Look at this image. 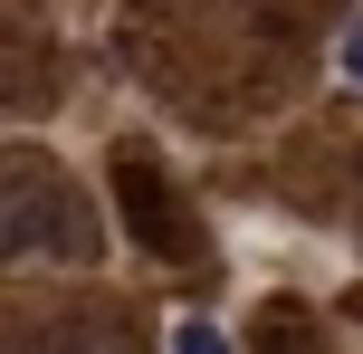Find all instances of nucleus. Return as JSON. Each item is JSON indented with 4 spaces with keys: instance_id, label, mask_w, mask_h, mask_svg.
<instances>
[{
    "instance_id": "1",
    "label": "nucleus",
    "mask_w": 363,
    "mask_h": 354,
    "mask_svg": "<svg viewBox=\"0 0 363 354\" xmlns=\"http://www.w3.org/2000/svg\"><path fill=\"white\" fill-rule=\"evenodd\" d=\"M0 249H10V259H57V268L96 259V221H86V201H77V182H57L38 153H19L10 182H0Z\"/></svg>"
},
{
    "instance_id": "2",
    "label": "nucleus",
    "mask_w": 363,
    "mask_h": 354,
    "mask_svg": "<svg viewBox=\"0 0 363 354\" xmlns=\"http://www.w3.org/2000/svg\"><path fill=\"white\" fill-rule=\"evenodd\" d=\"M115 201H125V230L153 249V259H201V230H191V211H182V192H172V172L153 163L144 144H125L115 153Z\"/></svg>"
},
{
    "instance_id": "3",
    "label": "nucleus",
    "mask_w": 363,
    "mask_h": 354,
    "mask_svg": "<svg viewBox=\"0 0 363 354\" xmlns=\"http://www.w3.org/2000/svg\"><path fill=\"white\" fill-rule=\"evenodd\" d=\"M172 354H220V326H201V316L172 326Z\"/></svg>"
},
{
    "instance_id": "4",
    "label": "nucleus",
    "mask_w": 363,
    "mask_h": 354,
    "mask_svg": "<svg viewBox=\"0 0 363 354\" xmlns=\"http://www.w3.org/2000/svg\"><path fill=\"white\" fill-rule=\"evenodd\" d=\"M335 67H345V77H354V87H363V19H354V29H345V38H335Z\"/></svg>"
}]
</instances>
